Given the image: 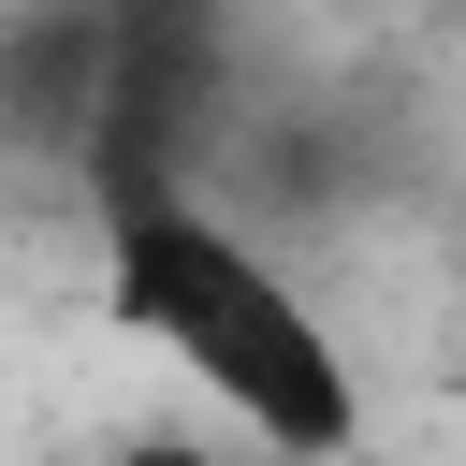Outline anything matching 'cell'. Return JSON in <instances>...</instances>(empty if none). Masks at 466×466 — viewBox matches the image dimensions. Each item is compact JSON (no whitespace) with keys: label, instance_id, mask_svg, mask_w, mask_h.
<instances>
[{"label":"cell","instance_id":"1","mask_svg":"<svg viewBox=\"0 0 466 466\" xmlns=\"http://www.w3.org/2000/svg\"><path fill=\"white\" fill-rule=\"evenodd\" d=\"M102 233V320L146 335L218 437H248L262 466H364V364L350 335L306 306V277L189 175H102L87 189Z\"/></svg>","mask_w":466,"mask_h":466},{"label":"cell","instance_id":"2","mask_svg":"<svg viewBox=\"0 0 466 466\" xmlns=\"http://www.w3.org/2000/svg\"><path fill=\"white\" fill-rule=\"evenodd\" d=\"M102 466H262L248 437H131V451H102Z\"/></svg>","mask_w":466,"mask_h":466}]
</instances>
